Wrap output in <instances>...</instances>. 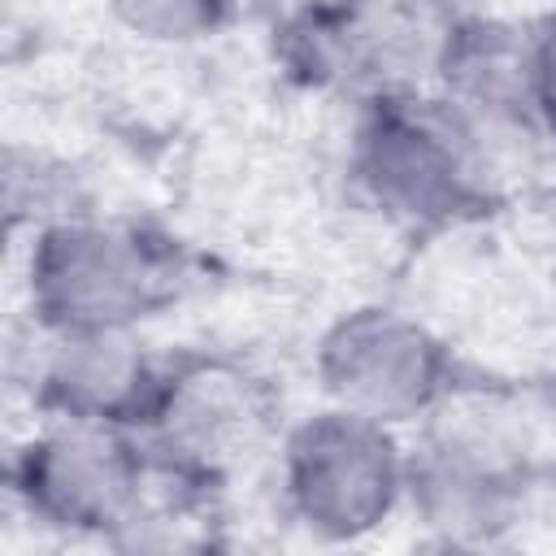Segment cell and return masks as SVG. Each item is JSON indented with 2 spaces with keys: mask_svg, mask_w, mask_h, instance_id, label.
Segmentation results:
<instances>
[{
  "mask_svg": "<svg viewBox=\"0 0 556 556\" xmlns=\"http://www.w3.org/2000/svg\"><path fill=\"white\" fill-rule=\"evenodd\" d=\"M530 109L539 135L556 139V9L530 26Z\"/></svg>",
  "mask_w": 556,
  "mask_h": 556,
  "instance_id": "obj_13",
  "label": "cell"
},
{
  "mask_svg": "<svg viewBox=\"0 0 556 556\" xmlns=\"http://www.w3.org/2000/svg\"><path fill=\"white\" fill-rule=\"evenodd\" d=\"M439 26H426L395 0H304L274 26L278 70L308 91L417 87L413 70L434 65Z\"/></svg>",
  "mask_w": 556,
  "mask_h": 556,
  "instance_id": "obj_7",
  "label": "cell"
},
{
  "mask_svg": "<svg viewBox=\"0 0 556 556\" xmlns=\"http://www.w3.org/2000/svg\"><path fill=\"white\" fill-rule=\"evenodd\" d=\"M87 191L78 187V174L43 152H26V148H9L4 152V213L9 226L17 230L22 222L35 230L43 222L70 217V213H87Z\"/></svg>",
  "mask_w": 556,
  "mask_h": 556,
  "instance_id": "obj_11",
  "label": "cell"
},
{
  "mask_svg": "<svg viewBox=\"0 0 556 556\" xmlns=\"http://www.w3.org/2000/svg\"><path fill=\"white\" fill-rule=\"evenodd\" d=\"M191 282L178 239L135 217L100 208L70 213L30 230L22 256L26 317L35 330H139Z\"/></svg>",
  "mask_w": 556,
  "mask_h": 556,
  "instance_id": "obj_2",
  "label": "cell"
},
{
  "mask_svg": "<svg viewBox=\"0 0 556 556\" xmlns=\"http://www.w3.org/2000/svg\"><path fill=\"white\" fill-rule=\"evenodd\" d=\"M265 387L226 356H165L156 404L139 430L152 465L174 486L204 495L265 430Z\"/></svg>",
  "mask_w": 556,
  "mask_h": 556,
  "instance_id": "obj_8",
  "label": "cell"
},
{
  "mask_svg": "<svg viewBox=\"0 0 556 556\" xmlns=\"http://www.w3.org/2000/svg\"><path fill=\"white\" fill-rule=\"evenodd\" d=\"M313 374L326 404L387 426L426 421L456 395L452 348L421 317L391 304H356L339 313L317 334Z\"/></svg>",
  "mask_w": 556,
  "mask_h": 556,
  "instance_id": "obj_6",
  "label": "cell"
},
{
  "mask_svg": "<svg viewBox=\"0 0 556 556\" xmlns=\"http://www.w3.org/2000/svg\"><path fill=\"white\" fill-rule=\"evenodd\" d=\"M348 174L369 208L421 235L478 222L500 200L491 130L421 87L356 100Z\"/></svg>",
  "mask_w": 556,
  "mask_h": 556,
  "instance_id": "obj_1",
  "label": "cell"
},
{
  "mask_svg": "<svg viewBox=\"0 0 556 556\" xmlns=\"http://www.w3.org/2000/svg\"><path fill=\"white\" fill-rule=\"evenodd\" d=\"M530 486L534 460L521 434L491 413H452L447 400L408 447L404 508L452 547H486L521 521Z\"/></svg>",
  "mask_w": 556,
  "mask_h": 556,
  "instance_id": "obj_5",
  "label": "cell"
},
{
  "mask_svg": "<svg viewBox=\"0 0 556 556\" xmlns=\"http://www.w3.org/2000/svg\"><path fill=\"white\" fill-rule=\"evenodd\" d=\"M109 17L139 43L191 48L235 22V0H104Z\"/></svg>",
  "mask_w": 556,
  "mask_h": 556,
  "instance_id": "obj_12",
  "label": "cell"
},
{
  "mask_svg": "<svg viewBox=\"0 0 556 556\" xmlns=\"http://www.w3.org/2000/svg\"><path fill=\"white\" fill-rule=\"evenodd\" d=\"M278 491L308 539L361 543L408 500V443L400 426L321 404L282 434Z\"/></svg>",
  "mask_w": 556,
  "mask_h": 556,
  "instance_id": "obj_4",
  "label": "cell"
},
{
  "mask_svg": "<svg viewBox=\"0 0 556 556\" xmlns=\"http://www.w3.org/2000/svg\"><path fill=\"white\" fill-rule=\"evenodd\" d=\"M9 500L43 530L100 539L122 547V539L148 517L165 495V482L135 430L43 417L9 456Z\"/></svg>",
  "mask_w": 556,
  "mask_h": 556,
  "instance_id": "obj_3",
  "label": "cell"
},
{
  "mask_svg": "<svg viewBox=\"0 0 556 556\" xmlns=\"http://www.w3.org/2000/svg\"><path fill=\"white\" fill-rule=\"evenodd\" d=\"M430 78L434 91H443L491 135L495 130L539 135L530 109V26H513L486 13L443 17Z\"/></svg>",
  "mask_w": 556,
  "mask_h": 556,
  "instance_id": "obj_10",
  "label": "cell"
},
{
  "mask_svg": "<svg viewBox=\"0 0 556 556\" xmlns=\"http://www.w3.org/2000/svg\"><path fill=\"white\" fill-rule=\"evenodd\" d=\"M35 334L39 348L30 352L26 391L43 417L104 421L135 434L143 430L165 378V356H156L139 330Z\"/></svg>",
  "mask_w": 556,
  "mask_h": 556,
  "instance_id": "obj_9",
  "label": "cell"
}]
</instances>
